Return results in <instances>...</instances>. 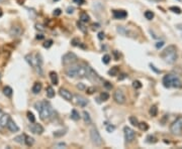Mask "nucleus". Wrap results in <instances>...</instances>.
Masks as SVG:
<instances>
[{"label": "nucleus", "mask_w": 182, "mask_h": 149, "mask_svg": "<svg viewBox=\"0 0 182 149\" xmlns=\"http://www.w3.org/2000/svg\"><path fill=\"white\" fill-rule=\"evenodd\" d=\"M37 39H39V40H41V39H44V35L39 33V34H38V35H37Z\"/></svg>", "instance_id": "603ef678"}, {"label": "nucleus", "mask_w": 182, "mask_h": 149, "mask_svg": "<svg viewBox=\"0 0 182 149\" xmlns=\"http://www.w3.org/2000/svg\"><path fill=\"white\" fill-rule=\"evenodd\" d=\"M177 28L179 30H182V24H177V26H176Z\"/></svg>", "instance_id": "5fc2aeb1"}, {"label": "nucleus", "mask_w": 182, "mask_h": 149, "mask_svg": "<svg viewBox=\"0 0 182 149\" xmlns=\"http://www.w3.org/2000/svg\"><path fill=\"white\" fill-rule=\"evenodd\" d=\"M178 1H181V0H178Z\"/></svg>", "instance_id": "052dcab7"}, {"label": "nucleus", "mask_w": 182, "mask_h": 149, "mask_svg": "<svg viewBox=\"0 0 182 149\" xmlns=\"http://www.w3.org/2000/svg\"><path fill=\"white\" fill-rule=\"evenodd\" d=\"M123 133H124V139H126V141L129 142V143L134 141V139L136 137V133H135V131L132 128L126 126L123 128Z\"/></svg>", "instance_id": "1a4fd4ad"}, {"label": "nucleus", "mask_w": 182, "mask_h": 149, "mask_svg": "<svg viewBox=\"0 0 182 149\" xmlns=\"http://www.w3.org/2000/svg\"><path fill=\"white\" fill-rule=\"evenodd\" d=\"M71 44H72L73 46H77V45H79V44H80V40H79V38H73L72 41H71Z\"/></svg>", "instance_id": "79ce46f5"}, {"label": "nucleus", "mask_w": 182, "mask_h": 149, "mask_svg": "<svg viewBox=\"0 0 182 149\" xmlns=\"http://www.w3.org/2000/svg\"><path fill=\"white\" fill-rule=\"evenodd\" d=\"M118 71H120L118 67H111V69L108 71V74H109V76H112V77H114V76H116V74H118Z\"/></svg>", "instance_id": "5701e85b"}, {"label": "nucleus", "mask_w": 182, "mask_h": 149, "mask_svg": "<svg viewBox=\"0 0 182 149\" xmlns=\"http://www.w3.org/2000/svg\"><path fill=\"white\" fill-rule=\"evenodd\" d=\"M66 134V130L64 129H62V130H58V131H55L53 133V135L55 136V137H57V138H60V137H62V136H64V135Z\"/></svg>", "instance_id": "b1692460"}, {"label": "nucleus", "mask_w": 182, "mask_h": 149, "mask_svg": "<svg viewBox=\"0 0 182 149\" xmlns=\"http://www.w3.org/2000/svg\"><path fill=\"white\" fill-rule=\"evenodd\" d=\"M73 1H74V3L79 4V5H82V4H84V2H85V0H73Z\"/></svg>", "instance_id": "de8ad7c7"}, {"label": "nucleus", "mask_w": 182, "mask_h": 149, "mask_svg": "<svg viewBox=\"0 0 182 149\" xmlns=\"http://www.w3.org/2000/svg\"><path fill=\"white\" fill-rule=\"evenodd\" d=\"M22 32V29L19 26H13L10 29V35L11 36H19Z\"/></svg>", "instance_id": "f3484780"}, {"label": "nucleus", "mask_w": 182, "mask_h": 149, "mask_svg": "<svg viewBox=\"0 0 182 149\" xmlns=\"http://www.w3.org/2000/svg\"><path fill=\"white\" fill-rule=\"evenodd\" d=\"M87 92V94H89V95H91V94H93L94 92H95V88L94 87H90V88H87V90H86Z\"/></svg>", "instance_id": "37998d69"}, {"label": "nucleus", "mask_w": 182, "mask_h": 149, "mask_svg": "<svg viewBox=\"0 0 182 149\" xmlns=\"http://www.w3.org/2000/svg\"><path fill=\"white\" fill-rule=\"evenodd\" d=\"M60 95L66 101H72V99H73V95L67 89H60Z\"/></svg>", "instance_id": "ddd939ff"}, {"label": "nucleus", "mask_w": 182, "mask_h": 149, "mask_svg": "<svg viewBox=\"0 0 182 149\" xmlns=\"http://www.w3.org/2000/svg\"><path fill=\"white\" fill-rule=\"evenodd\" d=\"M145 17H146L147 19H149V20H152V19L154 18V13H153L152 11H146V12H145Z\"/></svg>", "instance_id": "f704fd0d"}, {"label": "nucleus", "mask_w": 182, "mask_h": 149, "mask_svg": "<svg viewBox=\"0 0 182 149\" xmlns=\"http://www.w3.org/2000/svg\"><path fill=\"white\" fill-rule=\"evenodd\" d=\"M109 61H110V55H109V54H104L103 58H102V63L107 65Z\"/></svg>", "instance_id": "4c0bfd02"}, {"label": "nucleus", "mask_w": 182, "mask_h": 149, "mask_svg": "<svg viewBox=\"0 0 182 149\" xmlns=\"http://www.w3.org/2000/svg\"><path fill=\"white\" fill-rule=\"evenodd\" d=\"M61 13H62V10L60 8H57V9L54 10V15L55 16H59V15H61Z\"/></svg>", "instance_id": "a18cd8bd"}, {"label": "nucleus", "mask_w": 182, "mask_h": 149, "mask_svg": "<svg viewBox=\"0 0 182 149\" xmlns=\"http://www.w3.org/2000/svg\"><path fill=\"white\" fill-rule=\"evenodd\" d=\"M163 85L165 88H181L182 82L180 80V78L176 74H168L163 78Z\"/></svg>", "instance_id": "7ed1b4c3"}, {"label": "nucleus", "mask_w": 182, "mask_h": 149, "mask_svg": "<svg viewBox=\"0 0 182 149\" xmlns=\"http://www.w3.org/2000/svg\"><path fill=\"white\" fill-rule=\"evenodd\" d=\"M160 57L164 60L165 63L172 65L174 64L176 60H177V52H176V47L174 45H170L166 47L163 52L160 53Z\"/></svg>", "instance_id": "f03ea898"}, {"label": "nucleus", "mask_w": 182, "mask_h": 149, "mask_svg": "<svg viewBox=\"0 0 182 149\" xmlns=\"http://www.w3.org/2000/svg\"><path fill=\"white\" fill-rule=\"evenodd\" d=\"M74 10H75V9H74V7L69 6V7L67 8V13H68V14H72V13L74 12Z\"/></svg>", "instance_id": "49530a36"}, {"label": "nucleus", "mask_w": 182, "mask_h": 149, "mask_svg": "<svg viewBox=\"0 0 182 149\" xmlns=\"http://www.w3.org/2000/svg\"><path fill=\"white\" fill-rule=\"evenodd\" d=\"M54 96H55V91H54V89L52 87H48L47 88V97L51 99V98H54Z\"/></svg>", "instance_id": "393cba45"}, {"label": "nucleus", "mask_w": 182, "mask_h": 149, "mask_svg": "<svg viewBox=\"0 0 182 149\" xmlns=\"http://www.w3.org/2000/svg\"><path fill=\"white\" fill-rule=\"evenodd\" d=\"M50 79L52 81V84L53 85H58L59 83V79H58V74H56L55 72H50Z\"/></svg>", "instance_id": "a211bd4d"}, {"label": "nucleus", "mask_w": 182, "mask_h": 149, "mask_svg": "<svg viewBox=\"0 0 182 149\" xmlns=\"http://www.w3.org/2000/svg\"><path fill=\"white\" fill-rule=\"evenodd\" d=\"M1 115H2V111H1V109H0V117H1Z\"/></svg>", "instance_id": "4d7b16f0"}, {"label": "nucleus", "mask_w": 182, "mask_h": 149, "mask_svg": "<svg viewBox=\"0 0 182 149\" xmlns=\"http://www.w3.org/2000/svg\"><path fill=\"white\" fill-rule=\"evenodd\" d=\"M53 45V40L52 39H49V40H47L45 44H44V47L45 48H49V47H51Z\"/></svg>", "instance_id": "a19ab883"}, {"label": "nucleus", "mask_w": 182, "mask_h": 149, "mask_svg": "<svg viewBox=\"0 0 182 149\" xmlns=\"http://www.w3.org/2000/svg\"><path fill=\"white\" fill-rule=\"evenodd\" d=\"M100 99H101V101H107V100L109 99V94L106 93V92L101 93V94H100Z\"/></svg>", "instance_id": "473e14b6"}, {"label": "nucleus", "mask_w": 182, "mask_h": 149, "mask_svg": "<svg viewBox=\"0 0 182 149\" xmlns=\"http://www.w3.org/2000/svg\"><path fill=\"white\" fill-rule=\"evenodd\" d=\"M83 119L85 123H87V124H90L91 123V118L90 116H89V113L88 112L83 111Z\"/></svg>", "instance_id": "a878e982"}, {"label": "nucleus", "mask_w": 182, "mask_h": 149, "mask_svg": "<svg viewBox=\"0 0 182 149\" xmlns=\"http://www.w3.org/2000/svg\"><path fill=\"white\" fill-rule=\"evenodd\" d=\"M35 108L37 109V111L39 113V117L41 119L47 121V120L51 119L55 115V111H54L53 107L49 102H37L35 104Z\"/></svg>", "instance_id": "f257e3e1"}, {"label": "nucleus", "mask_w": 182, "mask_h": 149, "mask_svg": "<svg viewBox=\"0 0 182 149\" xmlns=\"http://www.w3.org/2000/svg\"><path fill=\"white\" fill-rule=\"evenodd\" d=\"M27 119L30 120L31 123H35L36 122V117H35V115L31 112H27Z\"/></svg>", "instance_id": "e433bc0d"}, {"label": "nucleus", "mask_w": 182, "mask_h": 149, "mask_svg": "<svg viewBox=\"0 0 182 149\" xmlns=\"http://www.w3.org/2000/svg\"><path fill=\"white\" fill-rule=\"evenodd\" d=\"M163 45H164V41H159V42L156 44V47H157V48H160V47H162Z\"/></svg>", "instance_id": "8fccbe9b"}, {"label": "nucleus", "mask_w": 182, "mask_h": 149, "mask_svg": "<svg viewBox=\"0 0 182 149\" xmlns=\"http://www.w3.org/2000/svg\"><path fill=\"white\" fill-rule=\"evenodd\" d=\"M133 87L136 90L141 89V88H142V84H141L140 81H134V83H133Z\"/></svg>", "instance_id": "58836bf2"}, {"label": "nucleus", "mask_w": 182, "mask_h": 149, "mask_svg": "<svg viewBox=\"0 0 182 149\" xmlns=\"http://www.w3.org/2000/svg\"><path fill=\"white\" fill-rule=\"evenodd\" d=\"M30 131L32 132V133H35V134H43V132H44V127L42 126L41 124H31L30 126Z\"/></svg>", "instance_id": "f8f14e48"}, {"label": "nucleus", "mask_w": 182, "mask_h": 149, "mask_svg": "<svg viewBox=\"0 0 182 149\" xmlns=\"http://www.w3.org/2000/svg\"><path fill=\"white\" fill-rule=\"evenodd\" d=\"M150 67H151L152 69H153V70H154V71H155V72H156V73H158V74H159V73H161V71H158V70H156V67H154V66H153V65H150Z\"/></svg>", "instance_id": "864d4df0"}, {"label": "nucleus", "mask_w": 182, "mask_h": 149, "mask_svg": "<svg viewBox=\"0 0 182 149\" xmlns=\"http://www.w3.org/2000/svg\"><path fill=\"white\" fill-rule=\"evenodd\" d=\"M106 131L107 132H109V133H111V132H113L114 130H115V127L113 125H111V124H108V123H106Z\"/></svg>", "instance_id": "72a5a7b5"}, {"label": "nucleus", "mask_w": 182, "mask_h": 149, "mask_svg": "<svg viewBox=\"0 0 182 149\" xmlns=\"http://www.w3.org/2000/svg\"><path fill=\"white\" fill-rule=\"evenodd\" d=\"M24 143H25L27 146H31V145H33V143H35V139H33L32 137H30V136H25Z\"/></svg>", "instance_id": "4be33fe9"}, {"label": "nucleus", "mask_w": 182, "mask_h": 149, "mask_svg": "<svg viewBox=\"0 0 182 149\" xmlns=\"http://www.w3.org/2000/svg\"><path fill=\"white\" fill-rule=\"evenodd\" d=\"M9 115L7 114H2L1 117H0V131H2L5 127L7 126V122L9 120Z\"/></svg>", "instance_id": "2eb2a0df"}, {"label": "nucleus", "mask_w": 182, "mask_h": 149, "mask_svg": "<svg viewBox=\"0 0 182 149\" xmlns=\"http://www.w3.org/2000/svg\"><path fill=\"white\" fill-rule=\"evenodd\" d=\"M103 86H104V88L107 90H110L111 88H112V85H111L109 82H105L104 84H103Z\"/></svg>", "instance_id": "c03bdc74"}, {"label": "nucleus", "mask_w": 182, "mask_h": 149, "mask_svg": "<svg viewBox=\"0 0 182 149\" xmlns=\"http://www.w3.org/2000/svg\"><path fill=\"white\" fill-rule=\"evenodd\" d=\"M78 60V57L76 55L74 52H67L66 54L63 55L62 58V63L64 66H69V65H73Z\"/></svg>", "instance_id": "423d86ee"}, {"label": "nucleus", "mask_w": 182, "mask_h": 149, "mask_svg": "<svg viewBox=\"0 0 182 149\" xmlns=\"http://www.w3.org/2000/svg\"><path fill=\"white\" fill-rule=\"evenodd\" d=\"M72 100H74V103L76 105H79L80 107H85L86 105L88 104V101L84 97H82L81 95H75V96H73Z\"/></svg>", "instance_id": "9b49d317"}, {"label": "nucleus", "mask_w": 182, "mask_h": 149, "mask_svg": "<svg viewBox=\"0 0 182 149\" xmlns=\"http://www.w3.org/2000/svg\"><path fill=\"white\" fill-rule=\"evenodd\" d=\"M24 139H25V135H19V136L15 137L14 141L19 143V144H22V143H24Z\"/></svg>", "instance_id": "cd10ccee"}, {"label": "nucleus", "mask_w": 182, "mask_h": 149, "mask_svg": "<svg viewBox=\"0 0 182 149\" xmlns=\"http://www.w3.org/2000/svg\"><path fill=\"white\" fill-rule=\"evenodd\" d=\"M91 82H100L101 78L99 77V74L92 69L91 67H86V74H85Z\"/></svg>", "instance_id": "6e6552de"}, {"label": "nucleus", "mask_w": 182, "mask_h": 149, "mask_svg": "<svg viewBox=\"0 0 182 149\" xmlns=\"http://www.w3.org/2000/svg\"><path fill=\"white\" fill-rule=\"evenodd\" d=\"M90 139L92 143L96 146H100L102 144V138H101L96 127H92L90 129Z\"/></svg>", "instance_id": "39448f33"}, {"label": "nucleus", "mask_w": 182, "mask_h": 149, "mask_svg": "<svg viewBox=\"0 0 182 149\" xmlns=\"http://www.w3.org/2000/svg\"><path fill=\"white\" fill-rule=\"evenodd\" d=\"M129 123L133 125V126H138L139 125V121H138V119H136L135 116H130L129 118Z\"/></svg>", "instance_id": "7c9ffc66"}, {"label": "nucleus", "mask_w": 182, "mask_h": 149, "mask_svg": "<svg viewBox=\"0 0 182 149\" xmlns=\"http://www.w3.org/2000/svg\"><path fill=\"white\" fill-rule=\"evenodd\" d=\"M89 19H90V17H89V15L87 14V13L82 12L80 14V21H82L83 23H87L89 21Z\"/></svg>", "instance_id": "412c9836"}, {"label": "nucleus", "mask_w": 182, "mask_h": 149, "mask_svg": "<svg viewBox=\"0 0 182 149\" xmlns=\"http://www.w3.org/2000/svg\"><path fill=\"white\" fill-rule=\"evenodd\" d=\"M54 1H59V0H54Z\"/></svg>", "instance_id": "bf43d9fd"}, {"label": "nucleus", "mask_w": 182, "mask_h": 149, "mask_svg": "<svg viewBox=\"0 0 182 149\" xmlns=\"http://www.w3.org/2000/svg\"><path fill=\"white\" fill-rule=\"evenodd\" d=\"M80 114H79V112L75 110V109H73L72 112H71V119H73L74 121H77V120L80 119Z\"/></svg>", "instance_id": "aec40b11"}, {"label": "nucleus", "mask_w": 182, "mask_h": 149, "mask_svg": "<svg viewBox=\"0 0 182 149\" xmlns=\"http://www.w3.org/2000/svg\"><path fill=\"white\" fill-rule=\"evenodd\" d=\"M77 88L79 90H85V86H84L82 83H79V84L77 85Z\"/></svg>", "instance_id": "09e8293b"}, {"label": "nucleus", "mask_w": 182, "mask_h": 149, "mask_svg": "<svg viewBox=\"0 0 182 149\" xmlns=\"http://www.w3.org/2000/svg\"><path fill=\"white\" fill-rule=\"evenodd\" d=\"M12 89L10 88V87H5L4 89H3V93H4V95L6 96V97H11L12 96Z\"/></svg>", "instance_id": "bb28decb"}, {"label": "nucleus", "mask_w": 182, "mask_h": 149, "mask_svg": "<svg viewBox=\"0 0 182 149\" xmlns=\"http://www.w3.org/2000/svg\"><path fill=\"white\" fill-rule=\"evenodd\" d=\"M113 99L117 104H123L126 102V96H124V94H123V92L121 90H116L114 92Z\"/></svg>", "instance_id": "9d476101"}, {"label": "nucleus", "mask_w": 182, "mask_h": 149, "mask_svg": "<svg viewBox=\"0 0 182 149\" xmlns=\"http://www.w3.org/2000/svg\"><path fill=\"white\" fill-rule=\"evenodd\" d=\"M149 113H150V115L153 116V117L157 116V114H158V108H157L156 106H152L151 109H150V111H149Z\"/></svg>", "instance_id": "c85d7f7f"}, {"label": "nucleus", "mask_w": 182, "mask_h": 149, "mask_svg": "<svg viewBox=\"0 0 182 149\" xmlns=\"http://www.w3.org/2000/svg\"><path fill=\"white\" fill-rule=\"evenodd\" d=\"M170 131L173 134H180L182 131V117H178L170 126Z\"/></svg>", "instance_id": "0eeeda50"}, {"label": "nucleus", "mask_w": 182, "mask_h": 149, "mask_svg": "<svg viewBox=\"0 0 182 149\" xmlns=\"http://www.w3.org/2000/svg\"><path fill=\"white\" fill-rule=\"evenodd\" d=\"M42 84L41 83H38V82H37V83H35V85L32 86V93L33 94H38L41 91H42Z\"/></svg>", "instance_id": "6ab92c4d"}, {"label": "nucleus", "mask_w": 182, "mask_h": 149, "mask_svg": "<svg viewBox=\"0 0 182 149\" xmlns=\"http://www.w3.org/2000/svg\"><path fill=\"white\" fill-rule=\"evenodd\" d=\"M112 14L115 19H123L128 16V13L124 10H114Z\"/></svg>", "instance_id": "dca6fc26"}, {"label": "nucleus", "mask_w": 182, "mask_h": 149, "mask_svg": "<svg viewBox=\"0 0 182 149\" xmlns=\"http://www.w3.org/2000/svg\"><path fill=\"white\" fill-rule=\"evenodd\" d=\"M139 128L141 129V130H143V131H147L148 129H149V125L147 124V123H145V122H142V123H139Z\"/></svg>", "instance_id": "2f4dec72"}, {"label": "nucleus", "mask_w": 182, "mask_h": 149, "mask_svg": "<svg viewBox=\"0 0 182 149\" xmlns=\"http://www.w3.org/2000/svg\"><path fill=\"white\" fill-rule=\"evenodd\" d=\"M66 74L69 78H75V77L84 78L86 74V67L79 66V65L71 66L66 70Z\"/></svg>", "instance_id": "20e7f679"}, {"label": "nucleus", "mask_w": 182, "mask_h": 149, "mask_svg": "<svg viewBox=\"0 0 182 149\" xmlns=\"http://www.w3.org/2000/svg\"><path fill=\"white\" fill-rule=\"evenodd\" d=\"M77 26H78V28L81 30L82 32H84V33H86V32H87V28L85 27V25L83 24V22H82V21H78V22H77Z\"/></svg>", "instance_id": "c756f323"}, {"label": "nucleus", "mask_w": 182, "mask_h": 149, "mask_svg": "<svg viewBox=\"0 0 182 149\" xmlns=\"http://www.w3.org/2000/svg\"><path fill=\"white\" fill-rule=\"evenodd\" d=\"M2 13H3V12H2V9H1V8H0V17H1V16H2Z\"/></svg>", "instance_id": "6e6d98bb"}, {"label": "nucleus", "mask_w": 182, "mask_h": 149, "mask_svg": "<svg viewBox=\"0 0 182 149\" xmlns=\"http://www.w3.org/2000/svg\"><path fill=\"white\" fill-rule=\"evenodd\" d=\"M169 10L170 11H173L174 13H177V14H180L181 13V9L179 7H176V6H171V7L169 8Z\"/></svg>", "instance_id": "c9c22d12"}, {"label": "nucleus", "mask_w": 182, "mask_h": 149, "mask_svg": "<svg viewBox=\"0 0 182 149\" xmlns=\"http://www.w3.org/2000/svg\"><path fill=\"white\" fill-rule=\"evenodd\" d=\"M98 38L100 39V40H102V39L104 38V33H103L102 31H101V32H99V33H98Z\"/></svg>", "instance_id": "3c124183"}, {"label": "nucleus", "mask_w": 182, "mask_h": 149, "mask_svg": "<svg viewBox=\"0 0 182 149\" xmlns=\"http://www.w3.org/2000/svg\"><path fill=\"white\" fill-rule=\"evenodd\" d=\"M147 142H148V143H156V142H157V139H156L154 136L149 135V136L147 137Z\"/></svg>", "instance_id": "ea45409f"}, {"label": "nucleus", "mask_w": 182, "mask_h": 149, "mask_svg": "<svg viewBox=\"0 0 182 149\" xmlns=\"http://www.w3.org/2000/svg\"><path fill=\"white\" fill-rule=\"evenodd\" d=\"M7 129L10 131V132H18L19 131V127L16 125V123H15L13 120H11L10 118H9V120H8V122H7Z\"/></svg>", "instance_id": "4468645a"}, {"label": "nucleus", "mask_w": 182, "mask_h": 149, "mask_svg": "<svg viewBox=\"0 0 182 149\" xmlns=\"http://www.w3.org/2000/svg\"><path fill=\"white\" fill-rule=\"evenodd\" d=\"M5 0H0V3H2V2H4Z\"/></svg>", "instance_id": "13d9d810"}]
</instances>
